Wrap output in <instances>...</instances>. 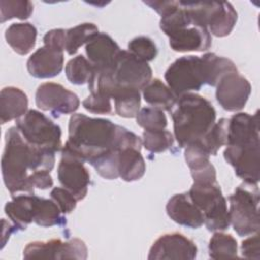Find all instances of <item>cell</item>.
Returning <instances> with one entry per match:
<instances>
[{"mask_svg":"<svg viewBox=\"0 0 260 260\" xmlns=\"http://www.w3.org/2000/svg\"><path fill=\"white\" fill-rule=\"evenodd\" d=\"M64 146L88 164L114 149L137 147L141 149V138L108 119L91 118L73 114L69 119L68 139Z\"/></svg>","mask_w":260,"mask_h":260,"instance_id":"obj_1","label":"cell"},{"mask_svg":"<svg viewBox=\"0 0 260 260\" xmlns=\"http://www.w3.org/2000/svg\"><path fill=\"white\" fill-rule=\"evenodd\" d=\"M55 151L39 148L28 143L16 127L5 133V147L1 159L2 176L9 193L14 196L23 192L34 194L28 182L29 175L38 170L52 171Z\"/></svg>","mask_w":260,"mask_h":260,"instance_id":"obj_2","label":"cell"},{"mask_svg":"<svg viewBox=\"0 0 260 260\" xmlns=\"http://www.w3.org/2000/svg\"><path fill=\"white\" fill-rule=\"evenodd\" d=\"M161 17L160 29L168 36L175 52H204L211 47L208 28L198 22L188 10L185 1H145Z\"/></svg>","mask_w":260,"mask_h":260,"instance_id":"obj_3","label":"cell"},{"mask_svg":"<svg viewBox=\"0 0 260 260\" xmlns=\"http://www.w3.org/2000/svg\"><path fill=\"white\" fill-rule=\"evenodd\" d=\"M170 113L179 146L185 148L197 144L206 150L207 138L216 122V112L211 103L199 94L188 92L178 98Z\"/></svg>","mask_w":260,"mask_h":260,"instance_id":"obj_4","label":"cell"},{"mask_svg":"<svg viewBox=\"0 0 260 260\" xmlns=\"http://www.w3.org/2000/svg\"><path fill=\"white\" fill-rule=\"evenodd\" d=\"M187 193L202 212L208 231L219 232L229 229L231 220L226 199L217 182L193 183Z\"/></svg>","mask_w":260,"mask_h":260,"instance_id":"obj_5","label":"cell"},{"mask_svg":"<svg viewBox=\"0 0 260 260\" xmlns=\"http://www.w3.org/2000/svg\"><path fill=\"white\" fill-rule=\"evenodd\" d=\"M230 220L240 236H250L259 231V189L257 184L243 183L229 197Z\"/></svg>","mask_w":260,"mask_h":260,"instance_id":"obj_6","label":"cell"},{"mask_svg":"<svg viewBox=\"0 0 260 260\" xmlns=\"http://www.w3.org/2000/svg\"><path fill=\"white\" fill-rule=\"evenodd\" d=\"M165 79L178 98L191 91H197L202 85L207 84L206 63L203 57L183 56L168 67Z\"/></svg>","mask_w":260,"mask_h":260,"instance_id":"obj_7","label":"cell"},{"mask_svg":"<svg viewBox=\"0 0 260 260\" xmlns=\"http://www.w3.org/2000/svg\"><path fill=\"white\" fill-rule=\"evenodd\" d=\"M15 127L31 145L52 151L62 149L61 128L37 110H28L15 120Z\"/></svg>","mask_w":260,"mask_h":260,"instance_id":"obj_8","label":"cell"},{"mask_svg":"<svg viewBox=\"0 0 260 260\" xmlns=\"http://www.w3.org/2000/svg\"><path fill=\"white\" fill-rule=\"evenodd\" d=\"M189 6L195 18L217 38L229 36L236 25L238 13L230 2L190 1Z\"/></svg>","mask_w":260,"mask_h":260,"instance_id":"obj_9","label":"cell"},{"mask_svg":"<svg viewBox=\"0 0 260 260\" xmlns=\"http://www.w3.org/2000/svg\"><path fill=\"white\" fill-rule=\"evenodd\" d=\"M114 83L118 87L143 89L151 80L152 69L144 61L136 58L129 51L121 50L110 67Z\"/></svg>","mask_w":260,"mask_h":260,"instance_id":"obj_10","label":"cell"},{"mask_svg":"<svg viewBox=\"0 0 260 260\" xmlns=\"http://www.w3.org/2000/svg\"><path fill=\"white\" fill-rule=\"evenodd\" d=\"M58 165V180L63 188L70 191L77 201L85 198L90 182V175L84 160L72 150L63 146Z\"/></svg>","mask_w":260,"mask_h":260,"instance_id":"obj_11","label":"cell"},{"mask_svg":"<svg viewBox=\"0 0 260 260\" xmlns=\"http://www.w3.org/2000/svg\"><path fill=\"white\" fill-rule=\"evenodd\" d=\"M223 157L244 183L258 184L260 172V141L228 145Z\"/></svg>","mask_w":260,"mask_h":260,"instance_id":"obj_12","label":"cell"},{"mask_svg":"<svg viewBox=\"0 0 260 260\" xmlns=\"http://www.w3.org/2000/svg\"><path fill=\"white\" fill-rule=\"evenodd\" d=\"M23 258L84 260L87 258V247L78 238H73L67 242H63L60 239H52L47 242L36 241L25 246Z\"/></svg>","mask_w":260,"mask_h":260,"instance_id":"obj_13","label":"cell"},{"mask_svg":"<svg viewBox=\"0 0 260 260\" xmlns=\"http://www.w3.org/2000/svg\"><path fill=\"white\" fill-rule=\"evenodd\" d=\"M36 104L39 109L48 111L58 118L60 115L73 114L80 105L76 93L55 82L42 83L36 91Z\"/></svg>","mask_w":260,"mask_h":260,"instance_id":"obj_14","label":"cell"},{"mask_svg":"<svg viewBox=\"0 0 260 260\" xmlns=\"http://www.w3.org/2000/svg\"><path fill=\"white\" fill-rule=\"evenodd\" d=\"M197 256L195 243L180 233L165 234L150 247L149 260H193Z\"/></svg>","mask_w":260,"mask_h":260,"instance_id":"obj_15","label":"cell"},{"mask_svg":"<svg viewBox=\"0 0 260 260\" xmlns=\"http://www.w3.org/2000/svg\"><path fill=\"white\" fill-rule=\"evenodd\" d=\"M250 93L251 84L248 79L239 72H233L218 81L215 98L223 110L237 112L245 107Z\"/></svg>","mask_w":260,"mask_h":260,"instance_id":"obj_16","label":"cell"},{"mask_svg":"<svg viewBox=\"0 0 260 260\" xmlns=\"http://www.w3.org/2000/svg\"><path fill=\"white\" fill-rule=\"evenodd\" d=\"M259 141L258 112L254 115L237 113L226 121L225 146Z\"/></svg>","mask_w":260,"mask_h":260,"instance_id":"obj_17","label":"cell"},{"mask_svg":"<svg viewBox=\"0 0 260 260\" xmlns=\"http://www.w3.org/2000/svg\"><path fill=\"white\" fill-rule=\"evenodd\" d=\"M63 65V52L48 46L38 49L26 62L28 73L36 78L55 77L62 71Z\"/></svg>","mask_w":260,"mask_h":260,"instance_id":"obj_18","label":"cell"},{"mask_svg":"<svg viewBox=\"0 0 260 260\" xmlns=\"http://www.w3.org/2000/svg\"><path fill=\"white\" fill-rule=\"evenodd\" d=\"M166 210L169 217L178 224L198 229L204 223L202 212L191 201L188 193H180L171 197Z\"/></svg>","mask_w":260,"mask_h":260,"instance_id":"obj_19","label":"cell"},{"mask_svg":"<svg viewBox=\"0 0 260 260\" xmlns=\"http://www.w3.org/2000/svg\"><path fill=\"white\" fill-rule=\"evenodd\" d=\"M120 51L118 44L106 32H98L85 45L87 59L94 69L111 67Z\"/></svg>","mask_w":260,"mask_h":260,"instance_id":"obj_20","label":"cell"},{"mask_svg":"<svg viewBox=\"0 0 260 260\" xmlns=\"http://www.w3.org/2000/svg\"><path fill=\"white\" fill-rule=\"evenodd\" d=\"M185 160L190 168L194 183L216 182L214 166L209 160V154L201 146L190 144L185 147Z\"/></svg>","mask_w":260,"mask_h":260,"instance_id":"obj_21","label":"cell"},{"mask_svg":"<svg viewBox=\"0 0 260 260\" xmlns=\"http://www.w3.org/2000/svg\"><path fill=\"white\" fill-rule=\"evenodd\" d=\"M27 95L20 88L7 86L0 93V121L1 124L16 120L28 110Z\"/></svg>","mask_w":260,"mask_h":260,"instance_id":"obj_22","label":"cell"},{"mask_svg":"<svg viewBox=\"0 0 260 260\" xmlns=\"http://www.w3.org/2000/svg\"><path fill=\"white\" fill-rule=\"evenodd\" d=\"M37 28L29 22L12 23L5 30V40L18 55H27L35 47Z\"/></svg>","mask_w":260,"mask_h":260,"instance_id":"obj_23","label":"cell"},{"mask_svg":"<svg viewBox=\"0 0 260 260\" xmlns=\"http://www.w3.org/2000/svg\"><path fill=\"white\" fill-rule=\"evenodd\" d=\"M140 150V148L129 146L119 151L118 174L122 180L133 182L143 177L146 166Z\"/></svg>","mask_w":260,"mask_h":260,"instance_id":"obj_24","label":"cell"},{"mask_svg":"<svg viewBox=\"0 0 260 260\" xmlns=\"http://www.w3.org/2000/svg\"><path fill=\"white\" fill-rule=\"evenodd\" d=\"M35 194H19L12 196V200L7 202L4 206V211L8 218L19 230L25 228L34 221L32 208H34Z\"/></svg>","mask_w":260,"mask_h":260,"instance_id":"obj_25","label":"cell"},{"mask_svg":"<svg viewBox=\"0 0 260 260\" xmlns=\"http://www.w3.org/2000/svg\"><path fill=\"white\" fill-rule=\"evenodd\" d=\"M32 218L40 226L50 228L54 225L66 224V218L53 199H46L35 195Z\"/></svg>","mask_w":260,"mask_h":260,"instance_id":"obj_26","label":"cell"},{"mask_svg":"<svg viewBox=\"0 0 260 260\" xmlns=\"http://www.w3.org/2000/svg\"><path fill=\"white\" fill-rule=\"evenodd\" d=\"M144 101L152 107L160 110L171 111L176 104L178 96L160 79H151L142 89Z\"/></svg>","mask_w":260,"mask_h":260,"instance_id":"obj_27","label":"cell"},{"mask_svg":"<svg viewBox=\"0 0 260 260\" xmlns=\"http://www.w3.org/2000/svg\"><path fill=\"white\" fill-rule=\"evenodd\" d=\"M116 113L123 118H134L140 110V92L138 89L119 87L114 93Z\"/></svg>","mask_w":260,"mask_h":260,"instance_id":"obj_28","label":"cell"},{"mask_svg":"<svg viewBox=\"0 0 260 260\" xmlns=\"http://www.w3.org/2000/svg\"><path fill=\"white\" fill-rule=\"evenodd\" d=\"M202 57L206 63L208 85L216 86L223 76L233 72H238L235 63L228 58L218 56L214 53H206Z\"/></svg>","mask_w":260,"mask_h":260,"instance_id":"obj_29","label":"cell"},{"mask_svg":"<svg viewBox=\"0 0 260 260\" xmlns=\"http://www.w3.org/2000/svg\"><path fill=\"white\" fill-rule=\"evenodd\" d=\"M209 257L212 259H228L238 257L237 240L230 234L215 232L208 245Z\"/></svg>","mask_w":260,"mask_h":260,"instance_id":"obj_30","label":"cell"},{"mask_svg":"<svg viewBox=\"0 0 260 260\" xmlns=\"http://www.w3.org/2000/svg\"><path fill=\"white\" fill-rule=\"evenodd\" d=\"M99 28L95 24L90 22L80 23L74 27L66 30V46L65 50L69 55H74L77 53L78 49L89 42V40L96 35Z\"/></svg>","mask_w":260,"mask_h":260,"instance_id":"obj_31","label":"cell"},{"mask_svg":"<svg viewBox=\"0 0 260 260\" xmlns=\"http://www.w3.org/2000/svg\"><path fill=\"white\" fill-rule=\"evenodd\" d=\"M94 67L82 55H78L69 60L65 66V74L67 79L76 85L88 83Z\"/></svg>","mask_w":260,"mask_h":260,"instance_id":"obj_32","label":"cell"},{"mask_svg":"<svg viewBox=\"0 0 260 260\" xmlns=\"http://www.w3.org/2000/svg\"><path fill=\"white\" fill-rule=\"evenodd\" d=\"M174 135L166 130H144L142 133V145L152 153H158L171 148L174 144Z\"/></svg>","mask_w":260,"mask_h":260,"instance_id":"obj_33","label":"cell"},{"mask_svg":"<svg viewBox=\"0 0 260 260\" xmlns=\"http://www.w3.org/2000/svg\"><path fill=\"white\" fill-rule=\"evenodd\" d=\"M34 11V5L30 1L23 0H1L0 1V17L1 22L12 18H18L21 20L27 19Z\"/></svg>","mask_w":260,"mask_h":260,"instance_id":"obj_34","label":"cell"},{"mask_svg":"<svg viewBox=\"0 0 260 260\" xmlns=\"http://www.w3.org/2000/svg\"><path fill=\"white\" fill-rule=\"evenodd\" d=\"M136 122L144 130H162L168 125L164 111L155 107L140 109L136 116Z\"/></svg>","mask_w":260,"mask_h":260,"instance_id":"obj_35","label":"cell"},{"mask_svg":"<svg viewBox=\"0 0 260 260\" xmlns=\"http://www.w3.org/2000/svg\"><path fill=\"white\" fill-rule=\"evenodd\" d=\"M128 51L136 58L149 62L157 55V48L154 42L145 36H139L132 39L128 44Z\"/></svg>","mask_w":260,"mask_h":260,"instance_id":"obj_36","label":"cell"},{"mask_svg":"<svg viewBox=\"0 0 260 260\" xmlns=\"http://www.w3.org/2000/svg\"><path fill=\"white\" fill-rule=\"evenodd\" d=\"M83 108L93 114H111V98L104 93H90L83 102Z\"/></svg>","mask_w":260,"mask_h":260,"instance_id":"obj_37","label":"cell"},{"mask_svg":"<svg viewBox=\"0 0 260 260\" xmlns=\"http://www.w3.org/2000/svg\"><path fill=\"white\" fill-rule=\"evenodd\" d=\"M50 195H51V199H53L57 203V205L59 206L63 214L70 213L75 209L77 199L67 189L61 188V187H55L52 189Z\"/></svg>","mask_w":260,"mask_h":260,"instance_id":"obj_38","label":"cell"},{"mask_svg":"<svg viewBox=\"0 0 260 260\" xmlns=\"http://www.w3.org/2000/svg\"><path fill=\"white\" fill-rule=\"evenodd\" d=\"M43 41L44 46H48L63 52L66 46V30L63 28L51 29L44 36Z\"/></svg>","mask_w":260,"mask_h":260,"instance_id":"obj_39","label":"cell"},{"mask_svg":"<svg viewBox=\"0 0 260 260\" xmlns=\"http://www.w3.org/2000/svg\"><path fill=\"white\" fill-rule=\"evenodd\" d=\"M242 256L247 259L259 260L260 258V249H259V234L256 233L254 236H251L245 239L241 245Z\"/></svg>","mask_w":260,"mask_h":260,"instance_id":"obj_40","label":"cell"},{"mask_svg":"<svg viewBox=\"0 0 260 260\" xmlns=\"http://www.w3.org/2000/svg\"><path fill=\"white\" fill-rule=\"evenodd\" d=\"M28 182L32 189H42L46 190L53 186V179L50 174V171L47 170H38L32 172L28 177Z\"/></svg>","mask_w":260,"mask_h":260,"instance_id":"obj_41","label":"cell"}]
</instances>
